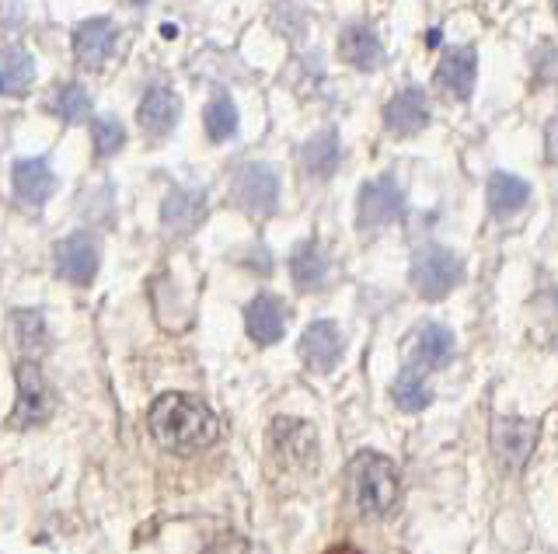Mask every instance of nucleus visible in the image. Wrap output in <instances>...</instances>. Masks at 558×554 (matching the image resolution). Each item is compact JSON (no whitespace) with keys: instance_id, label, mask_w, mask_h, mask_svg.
Masks as SVG:
<instances>
[{"instance_id":"obj_1","label":"nucleus","mask_w":558,"mask_h":554,"mask_svg":"<svg viewBox=\"0 0 558 554\" xmlns=\"http://www.w3.org/2000/svg\"><path fill=\"white\" fill-rule=\"evenodd\" d=\"M150 436L174 454H192L217 440V415L189 394H165L150 408Z\"/></svg>"},{"instance_id":"obj_2","label":"nucleus","mask_w":558,"mask_h":554,"mask_svg":"<svg viewBox=\"0 0 558 554\" xmlns=\"http://www.w3.org/2000/svg\"><path fill=\"white\" fill-rule=\"evenodd\" d=\"M450 356H453V335L447 332L444 324L418 328V335L412 342V353L405 359V370L398 373L395 391H391L401 411H423L433 402L426 377L433 370H440Z\"/></svg>"},{"instance_id":"obj_3","label":"nucleus","mask_w":558,"mask_h":554,"mask_svg":"<svg viewBox=\"0 0 558 554\" xmlns=\"http://www.w3.org/2000/svg\"><path fill=\"white\" fill-rule=\"evenodd\" d=\"M349 484H353V502L360 516L377 519L384 513H391L398 502V467L374 454V450H363V454L349 464Z\"/></svg>"},{"instance_id":"obj_4","label":"nucleus","mask_w":558,"mask_h":554,"mask_svg":"<svg viewBox=\"0 0 558 554\" xmlns=\"http://www.w3.org/2000/svg\"><path fill=\"white\" fill-rule=\"evenodd\" d=\"M461 275H464L461 258L440 245L423 248L412 262V286L418 290V297H426V300L447 297V293L461 283Z\"/></svg>"},{"instance_id":"obj_5","label":"nucleus","mask_w":558,"mask_h":554,"mask_svg":"<svg viewBox=\"0 0 558 554\" xmlns=\"http://www.w3.org/2000/svg\"><path fill=\"white\" fill-rule=\"evenodd\" d=\"M405 213V193H401V185L391 178V175H380L374 182L363 185L360 193V227L363 231H377V227H388L391 220H398Z\"/></svg>"},{"instance_id":"obj_6","label":"nucleus","mask_w":558,"mask_h":554,"mask_svg":"<svg viewBox=\"0 0 558 554\" xmlns=\"http://www.w3.org/2000/svg\"><path fill=\"white\" fill-rule=\"evenodd\" d=\"M234 199L241 210H248L255 217H266L276 210L279 199V178L269 164H244L234 178Z\"/></svg>"},{"instance_id":"obj_7","label":"nucleus","mask_w":558,"mask_h":554,"mask_svg":"<svg viewBox=\"0 0 558 554\" xmlns=\"http://www.w3.org/2000/svg\"><path fill=\"white\" fill-rule=\"evenodd\" d=\"M269 443L276 450V457L287 467H296V471H304V467H311L314 457H318L314 429L301 419H276V426L269 432Z\"/></svg>"},{"instance_id":"obj_8","label":"nucleus","mask_w":558,"mask_h":554,"mask_svg":"<svg viewBox=\"0 0 558 554\" xmlns=\"http://www.w3.org/2000/svg\"><path fill=\"white\" fill-rule=\"evenodd\" d=\"M534 440H537V426L534 422L499 419L493 426V450H496V457L502 460L506 471H517V467L527 464Z\"/></svg>"},{"instance_id":"obj_9","label":"nucleus","mask_w":558,"mask_h":554,"mask_svg":"<svg viewBox=\"0 0 558 554\" xmlns=\"http://www.w3.org/2000/svg\"><path fill=\"white\" fill-rule=\"evenodd\" d=\"M384 126L398 136L423 133L429 126V101L423 88H401L388 106H384Z\"/></svg>"},{"instance_id":"obj_10","label":"nucleus","mask_w":558,"mask_h":554,"mask_svg":"<svg viewBox=\"0 0 558 554\" xmlns=\"http://www.w3.org/2000/svg\"><path fill=\"white\" fill-rule=\"evenodd\" d=\"M17 391L22 394H17V405H14V426H35L52 411L49 387L32 362H22V367H17Z\"/></svg>"},{"instance_id":"obj_11","label":"nucleus","mask_w":558,"mask_h":554,"mask_svg":"<svg viewBox=\"0 0 558 554\" xmlns=\"http://www.w3.org/2000/svg\"><path fill=\"white\" fill-rule=\"evenodd\" d=\"M475 77H478V57L471 46H453L440 57V63H436V81H440L458 101L471 98V91H475Z\"/></svg>"},{"instance_id":"obj_12","label":"nucleus","mask_w":558,"mask_h":554,"mask_svg":"<svg viewBox=\"0 0 558 554\" xmlns=\"http://www.w3.org/2000/svg\"><path fill=\"white\" fill-rule=\"evenodd\" d=\"M57 266L63 280L87 286L98 272V245L87 234H70L57 248Z\"/></svg>"},{"instance_id":"obj_13","label":"nucleus","mask_w":558,"mask_h":554,"mask_svg":"<svg viewBox=\"0 0 558 554\" xmlns=\"http://www.w3.org/2000/svg\"><path fill=\"white\" fill-rule=\"evenodd\" d=\"M342 356V335L336 321H314L301 338V359L311 370L328 373Z\"/></svg>"},{"instance_id":"obj_14","label":"nucleus","mask_w":558,"mask_h":554,"mask_svg":"<svg viewBox=\"0 0 558 554\" xmlns=\"http://www.w3.org/2000/svg\"><path fill=\"white\" fill-rule=\"evenodd\" d=\"M339 53L345 63H353L356 71H377V66L384 63V46L377 39V32L363 22H353V25L342 28Z\"/></svg>"},{"instance_id":"obj_15","label":"nucleus","mask_w":558,"mask_h":554,"mask_svg":"<svg viewBox=\"0 0 558 554\" xmlns=\"http://www.w3.org/2000/svg\"><path fill=\"white\" fill-rule=\"evenodd\" d=\"M244 324H248V335L258 342V345H272L283 338V328H287V310H283V300L279 297H269V293H262L248 304L244 310Z\"/></svg>"},{"instance_id":"obj_16","label":"nucleus","mask_w":558,"mask_h":554,"mask_svg":"<svg viewBox=\"0 0 558 554\" xmlns=\"http://www.w3.org/2000/svg\"><path fill=\"white\" fill-rule=\"evenodd\" d=\"M182 115V101L179 95H171L168 88H154L144 95V101H140V130H144L147 136H168L174 130V123H179Z\"/></svg>"},{"instance_id":"obj_17","label":"nucleus","mask_w":558,"mask_h":554,"mask_svg":"<svg viewBox=\"0 0 558 554\" xmlns=\"http://www.w3.org/2000/svg\"><path fill=\"white\" fill-rule=\"evenodd\" d=\"M116 49V28L109 19H92L74 32V53L81 66H101Z\"/></svg>"},{"instance_id":"obj_18","label":"nucleus","mask_w":558,"mask_h":554,"mask_svg":"<svg viewBox=\"0 0 558 554\" xmlns=\"http://www.w3.org/2000/svg\"><path fill=\"white\" fill-rule=\"evenodd\" d=\"M52 188H57V178L43 158H25L14 164V193L25 206H43L52 196Z\"/></svg>"},{"instance_id":"obj_19","label":"nucleus","mask_w":558,"mask_h":554,"mask_svg":"<svg viewBox=\"0 0 558 554\" xmlns=\"http://www.w3.org/2000/svg\"><path fill=\"white\" fill-rule=\"evenodd\" d=\"M206 217V196L203 193H189V188H179L165 199L161 220L171 234H189L199 227V220Z\"/></svg>"},{"instance_id":"obj_20","label":"nucleus","mask_w":558,"mask_h":554,"mask_svg":"<svg viewBox=\"0 0 558 554\" xmlns=\"http://www.w3.org/2000/svg\"><path fill=\"white\" fill-rule=\"evenodd\" d=\"M527 199H531V185L510 175V171H496V175L488 178V210H493V217L499 220L513 217Z\"/></svg>"},{"instance_id":"obj_21","label":"nucleus","mask_w":558,"mask_h":554,"mask_svg":"<svg viewBox=\"0 0 558 554\" xmlns=\"http://www.w3.org/2000/svg\"><path fill=\"white\" fill-rule=\"evenodd\" d=\"M290 272H293V283L301 290H322L328 280V258L322 255V248L314 245V241H304V245H296L290 258Z\"/></svg>"},{"instance_id":"obj_22","label":"nucleus","mask_w":558,"mask_h":554,"mask_svg":"<svg viewBox=\"0 0 558 554\" xmlns=\"http://www.w3.org/2000/svg\"><path fill=\"white\" fill-rule=\"evenodd\" d=\"M301 161L314 178H328L339 168V136L336 130H325L301 147Z\"/></svg>"},{"instance_id":"obj_23","label":"nucleus","mask_w":558,"mask_h":554,"mask_svg":"<svg viewBox=\"0 0 558 554\" xmlns=\"http://www.w3.org/2000/svg\"><path fill=\"white\" fill-rule=\"evenodd\" d=\"M35 77V60L25 49H0V95H25Z\"/></svg>"},{"instance_id":"obj_24","label":"nucleus","mask_w":558,"mask_h":554,"mask_svg":"<svg viewBox=\"0 0 558 554\" xmlns=\"http://www.w3.org/2000/svg\"><path fill=\"white\" fill-rule=\"evenodd\" d=\"M52 112H57L63 123H84L87 115H92V98H87L84 88L77 84H63V88L52 95Z\"/></svg>"},{"instance_id":"obj_25","label":"nucleus","mask_w":558,"mask_h":554,"mask_svg":"<svg viewBox=\"0 0 558 554\" xmlns=\"http://www.w3.org/2000/svg\"><path fill=\"white\" fill-rule=\"evenodd\" d=\"M203 123H206V133H209V140L220 144L227 140V136H234L238 130V109H234V101L231 98H214L209 101V109L203 115Z\"/></svg>"},{"instance_id":"obj_26","label":"nucleus","mask_w":558,"mask_h":554,"mask_svg":"<svg viewBox=\"0 0 558 554\" xmlns=\"http://www.w3.org/2000/svg\"><path fill=\"white\" fill-rule=\"evenodd\" d=\"M92 140H95V153L98 158H112V153L122 147L126 133H122V123L112 115H98L92 119Z\"/></svg>"},{"instance_id":"obj_27","label":"nucleus","mask_w":558,"mask_h":554,"mask_svg":"<svg viewBox=\"0 0 558 554\" xmlns=\"http://www.w3.org/2000/svg\"><path fill=\"white\" fill-rule=\"evenodd\" d=\"M545 147H548V158L558 164V115L548 123V130H545Z\"/></svg>"},{"instance_id":"obj_28","label":"nucleus","mask_w":558,"mask_h":554,"mask_svg":"<svg viewBox=\"0 0 558 554\" xmlns=\"http://www.w3.org/2000/svg\"><path fill=\"white\" fill-rule=\"evenodd\" d=\"M126 4H133V8H140V4H147V0H126Z\"/></svg>"}]
</instances>
